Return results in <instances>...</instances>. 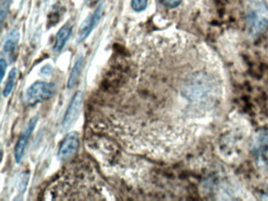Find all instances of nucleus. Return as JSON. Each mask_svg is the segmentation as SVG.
<instances>
[{"mask_svg":"<svg viewBox=\"0 0 268 201\" xmlns=\"http://www.w3.org/2000/svg\"><path fill=\"white\" fill-rule=\"evenodd\" d=\"M36 122V117H34V118L31 119L30 123L28 124L26 131L22 133L19 140L18 141V143L16 145L15 149H14V157H15L17 163H20L22 161L28 141H29V138H30L31 134L34 132Z\"/></svg>","mask_w":268,"mask_h":201,"instance_id":"5","label":"nucleus"},{"mask_svg":"<svg viewBox=\"0 0 268 201\" xmlns=\"http://www.w3.org/2000/svg\"><path fill=\"white\" fill-rule=\"evenodd\" d=\"M82 105H83V93L81 91H77L71 99L65 114L63 122V129L68 130L75 124L80 116Z\"/></svg>","mask_w":268,"mask_h":201,"instance_id":"3","label":"nucleus"},{"mask_svg":"<svg viewBox=\"0 0 268 201\" xmlns=\"http://www.w3.org/2000/svg\"><path fill=\"white\" fill-rule=\"evenodd\" d=\"M101 13H102V6H100L93 14L89 16L84 21V23L82 24L78 33V38L80 42L84 41L86 38H88L90 33H92L94 28L101 18Z\"/></svg>","mask_w":268,"mask_h":201,"instance_id":"6","label":"nucleus"},{"mask_svg":"<svg viewBox=\"0 0 268 201\" xmlns=\"http://www.w3.org/2000/svg\"><path fill=\"white\" fill-rule=\"evenodd\" d=\"M246 22L252 38L262 35L268 28V6L265 0H247Z\"/></svg>","mask_w":268,"mask_h":201,"instance_id":"1","label":"nucleus"},{"mask_svg":"<svg viewBox=\"0 0 268 201\" xmlns=\"http://www.w3.org/2000/svg\"><path fill=\"white\" fill-rule=\"evenodd\" d=\"M255 151L258 154L259 158H264V156L268 153V134H262L259 137L257 144L255 145Z\"/></svg>","mask_w":268,"mask_h":201,"instance_id":"10","label":"nucleus"},{"mask_svg":"<svg viewBox=\"0 0 268 201\" xmlns=\"http://www.w3.org/2000/svg\"><path fill=\"white\" fill-rule=\"evenodd\" d=\"M20 40V33L18 31H12L7 35L3 44V50L6 53H11L15 50Z\"/></svg>","mask_w":268,"mask_h":201,"instance_id":"8","label":"nucleus"},{"mask_svg":"<svg viewBox=\"0 0 268 201\" xmlns=\"http://www.w3.org/2000/svg\"><path fill=\"white\" fill-rule=\"evenodd\" d=\"M183 2V0H164V3L168 8H176Z\"/></svg>","mask_w":268,"mask_h":201,"instance_id":"14","label":"nucleus"},{"mask_svg":"<svg viewBox=\"0 0 268 201\" xmlns=\"http://www.w3.org/2000/svg\"><path fill=\"white\" fill-rule=\"evenodd\" d=\"M10 0H1V6H0V20L1 24H3L7 16L9 7H10Z\"/></svg>","mask_w":268,"mask_h":201,"instance_id":"12","label":"nucleus"},{"mask_svg":"<svg viewBox=\"0 0 268 201\" xmlns=\"http://www.w3.org/2000/svg\"><path fill=\"white\" fill-rule=\"evenodd\" d=\"M72 28L68 25H66L61 28L59 33L56 35V40H55L54 50L55 52H59L63 50L65 45L68 41V38L72 33Z\"/></svg>","mask_w":268,"mask_h":201,"instance_id":"7","label":"nucleus"},{"mask_svg":"<svg viewBox=\"0 0 268 201\" xmlns=\"http://www.w3.org/2000/svg\"><path fill=\"white\" fill-rule=\"evenodd\" d=\"M79 145L80 142H79L77 134H68V135L65 137V139L63 140L59 147V158L62 160H68L73 157L77 152Z\"/></svg>","mask_w":268,"mask_h":201,"instance_id":"4","label":"nucleus"},{"mask_svg":"<svg viewBox=\"0 0 268 201\" xmlns=\"http://www.w3.org/2000/svg\"><path fill=\"white\" fill-rule=\"evenodd\" d=\"M56 92L55 83L35 82L28 89L27 98L30 100H43L50 99Z\"/></svg>","mask_w":268,"mask_h":201,"instance_id":"2","label":"nucleus"},{"mask_svg":"<svg viewBox=\"0 0 268 201\" xmlns=\"http://www.w3.org/2000/svg\"><path fill=\"white\" fill-rule=\"evenodd\" d=\"M0 66H1V81L3 80L4 75L6 73V69L7 68V65H6V61L4 60L3 58H2L0 60Z\"/></svg>","mask_w":268,"mask_h":201,"instance_id":"15","label":"nucleus"},{"mask_svg":"<svg viewBox=\"0 0 268 201\" xmlns=\"http://www.w3.org/2000/svg\"><path fill=\"white\" fill-rule=\"evenodd\" d=\"M82 65H83V58H78L76 63L74 65L72 72L70 73L69 77H68V88H72L76 84L78 78L80 76V72H81Z\"/></svg>","mask_w":268,"mask_h":201,"instance_id":"9","label":"nucleus"},{"mask_svg":"<svg viewBox=\"0 0 268 201\" xmlns=\"http://www.w3.org/2000/svg\"><path fill=\"white\" fill-rule=\"evenodd\" d=\"M147 6V0H132V7L136 12L145 10Z\"/></svg>","mask_w":268,"mask_h":201,"instance_id":"13","label":"nucleus"},{"mask_svg":"<svg viewBox=\"0 0 268 201\" xmlns=\"http://www.w3.org/2000/svg\"><path fill=\"white\" fill-rule=\"evenodd\" d=\"M16 77H17V69L13 68V69L10 70V73L8 75L7 80H6V85H5L3 91H2L4 97L9 96V95L11 93V91L14 89Z\"/></svg>","mask_w":268,"mask_h":201,"instance_id":"11","label":"nucleus"}]
</instances>
